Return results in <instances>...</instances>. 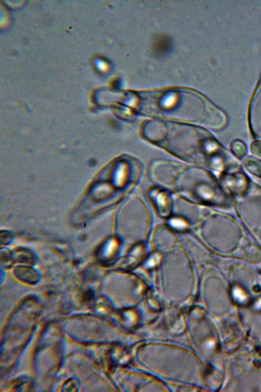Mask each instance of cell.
Here are the masks:
<instances>
[{"instance_id": "1", "label": "cell", "mask_w": 261, "mask_h": 392, "mask_svg": "<svg viewBox=\"0 0 261 392\" xmlns=\"http://www.w3.org/2000/svg\"><path fill=\"white\" fill-rule=\"evenodd\" d=\"M222 184L230 192L242 191L248 183L247 177L242 173L225 174L222 179Z\"/></svg>"}, {"instance_id": "2", "label": "cell", "mask_w": 261, "mask_h": 392, "mask_svg": "<svg viewBox=\"0 0 261 392\" xmlns=\"http://www.w3.org/2000/svg\"><path fill=\"white\" fill-rule=\"evenodd\" d=\"M246 170L251 175L261 178V160L253 156L247 157L244 161Z\"/></svg>"}, {"instance_id": "3", "label": "cell", "mask_w": 261, "mask_h": 392, "mask_svg": "<svg viewBox=\"0 0 261 392\" xmlns=\"http://www.w3.org/2000/svg\"><path fill=\"white\" fill-rule=\"evenodd\" d=\"M230 150L232 154L239 159L244 158L247 151L245 144L240 139H235L232 141Z\"/></svg>"}, {"instance_id": "4", "label": "cell", "mask_w": 261, "mask_h": 392, "mask_svg": "<svg viewBox=\"0 0 261 392\" xmlns=\"http://www.w3.org/2000/svg\"><path fill=\"white\" fill-rule=\"evenodd\" d=\"M251 153L261 160V140H255L250 145Z\"/></svg>"}]
</instances>
